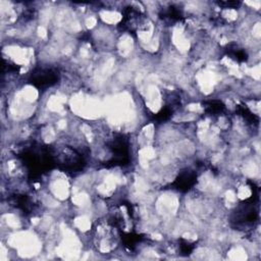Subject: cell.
I'll return each instance as SVG.
<instances>
[{
	"instance_id": "cell-4",
	"label": "cell",
	"mask_w": 261,
	"mask_h": 261,
	"mask_svg": "<svg viewBox=\"0 0 261 261\" xmlns=\"http://www.w3.org/2000/svg\"><path fill=\"white\" fill-rule=\"evenodd\" d=\"M196 181V173L191 170L182 171L174 180V186L178 191H188Z\"/></svg>"
},
{
	"instance_id": "cell-3",
	"label": "cell",
	"mask_w": 261,
	"mask_h": 261,
	"mask_svg": "<svg viewBox=\"0 0 261 261\" xmlns=\"http://www.w3.org/2000/svg\"><path fill=\"white\" fill-rule=\"evenodd\" d=\"M144 21V15H142L140 11L134 9L133 7H126L123 10V16L120 24L123 30L128 32H135L142 28Z\"/></svg>"
},
{
	"instance_id": "cell-5",
	"label": "cell",
	"mask_w": 261,
	"mask_h": 261,
	"mask_svg": "<svg viewBox=\"0 0 261 261\" xmlns=\"http://www.w3.org/2000/svg\"><path fill=\"white\" fill-rule=\"evenodd\" d=\"M223 109V105L219 101H210L207 105V110L210 113H216V112H221Z\"/></svg>"
},
{
	"instance_id": "cell-2",
	"label": "cell",
	"mask_w": 261,
	"mask_h": 261,
	"mask_svg": "<svg viewBox=\"0 0 261 261\" xmlns=\"http://www.w3.org/2000/svg\"><path fill=\"white\" fill-rule=\"evenodd\" d=\"M59 80V71L53 67H37L32 71L30 83L38 89L52 87Z\"/></svg>"
},
{
	"instance_id": "cell-1",
	"label": "cell",
	"mask_w": 261,
	"mask_h": 261,
	"mask_svg": "<svg viewBox=\"0 0 261 261\" xmlns=\"http://www.w3.org/2000/svg\"><path fill=\"white\" fill-rule=\"evenodd\" d=\"M53 159L55 165L67 172H79L86 164L84 156L70 147H64L57 154H53Z\"/></svg>"
}]
</instances>
